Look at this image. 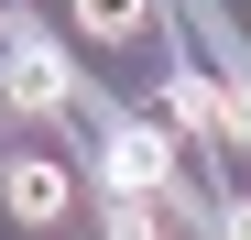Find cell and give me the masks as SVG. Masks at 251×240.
<instances>
[{
    "label": "cell",
    "mask_w": 251,
    "mask_h": 240,
    "mask_svg": "<svg viewBox=\"0 0 251 240\" xmlns=\"http://www.w3.org/2000/svg\"><path fill=\"white\" fill-rule=\"evenodd\" d=\"M164 175H175L164 131H109V186H120V196H153Z\"/></svg>",
    "instance_id": "3957f363"
},
{
    "label": "cell",
    "mask_w": 251,
    "mask_h": 240,
    "mask_svg": "<svg viewBox=\"0 0 251 240\" xmlns=\"http://www.w3.org/2000/svg\"><path fill=\"white\" fill-rule=\"evenodd\" d=\"M229 142H251V88H229Z\"/></svg>",
    "instance_id": "8992f818"
},
{
    "label": "cell",
    "mask_w": 251,
    "mask_h": 240,
    "mask_svg": "<svg viewBox=\"0 0 251 240\" xmlns=\"http://www.w3.org/2000/svg\"><path fill=\"white\" fill-rule=\"evenodd\" d=\"M164 109H175L186 131H219V142H229V98L207 88V76H175V88H164Z\"/></svg>",
    "instance_id": "5b68a950"
},
{
    "label": "cell",
    "mask_w": 251,
    "mask_h": 240,
    "mask_svg": "<svg viewBox=\"0 0 251 240\" xmlns=\"http://www.w3.org/2000/svg\"><path fill=\"white\" fill-rule=\"evenodd\" d=\"M0 208H11L22 229H66L76 186H66V164H55V153H11V164H0Z\"/></svg>",
    "instance_id": "6da1fadb"
},
{
    "label": "cell",
    "mask_w": 251,
    "mask_h": 240,
    "mask_svg": "<svg viewBox=\"0 0 251 240\" xmlns=\"http://www.w3.org/2000/svg\"><path fill=\"white\" fill-rule=\"evenodd\" d=\"M142 22H153V0H76V33L88 44H131Z\"/></svg>",
    "instance_id": "277c9868"
},
{
    "label": "cell",
    "mask_w": 251,
    "mask_h": 240,
    "mask_svg": "<svg viewBox=\"0 0 251 240\" xmlns=\"http://www.w3.org/2000/svg\"><path fill=\"white\" fill-rule=\"evenodd\" d=\"M0 109H22V120H55V109H66V66L33 44V33L0 55Z\"/></svg>",
    "instance_id": "7a4b0ae2"
}]
</instances>
